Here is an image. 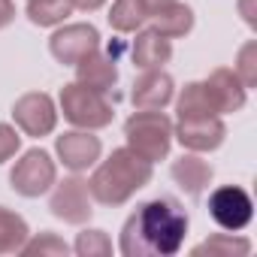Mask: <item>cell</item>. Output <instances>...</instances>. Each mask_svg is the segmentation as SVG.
I'll list each match as a JSON object with an SVG mask.
<instances>
[{
	"instance_id": "obj_10",
	"label": "cell",
	"mask_w": 257,
	"mask_h": 257,
	"mask_svg": "<svg viewBox=\"0 0 257 257\" xmlns=\"http://www.w3.org/2000/svg\"><path fill=\"white\" fill-rule=\"evenodd\" d=\"M227 137V127L218 115H200V118H179L173 127V140L182 143L188 152H215L221 149Z\"/></svg>"
},
{
	"instance_id": "obj_12",
	"label": "cell",
	"mask_w": 257,
	"mask_h": 257,
	"mask_svg": "<svg viewBox=\"0 0 257 257\" xmlns=\"http://www.w3.org/2000/svg\"><path fill=\"white\" fill-rule=\"evenodd\" d=\"M206 94H209V103L218 115H227V112H239L245 106V97H248V88L239 82V76L230 70V67H218L209 73V79L203 82Z\"/></svg>"
},
{
	"instance_id": "obj_24",
	"label": "cell",
	"mask_w": 257,
	"mask_h": 257,
	"mask_svg": "<svg viewBox=\"0 0 257 257\" xmlns=\"http://www.w3.org/2000/svg\"><path fill=\"white\" fill-rule=\"evenodd\" d=\"M76 254L79 257H109L112 254V242L103 230H82L76 236Z\"/></svg>"
},
{
	"instance_id": "obj_1",
	"label": "cell",
	"mask_w": 257,
	"mask_h": 257,
	"mask_svg": "<svg viewBox=\"0 0 257 257\" xmlns=\"http://www.w3.org/2000/svg\"><path fill=\"white\" fill-rule=\"evenodd\" d=\"M188 233V215L173 197H158L143 203L121 227L124 257H170L179 254Z\"/></svg>"
},
{
	"instance_id": "obj_8",
	"label": "cell",
	"mask_w": 257,
	"mask_h": 257,
	"mask_svg": "<svg viewBox=\"0 0 257 257\" xmlns=\"http://www.w3.org/2000/svg\"><path fill=\"white\" fill-rule=\"evenodd\" d=\"M52 200H49V209L55 218L67 221V224H85L94 209H91V191H88V182L79 179V176H67L64 182L52 185Z\"/></svg>"
},
{
	"instance_id": "obj_2",
	"label": "cell",
	"mask_w": 257,
	"mask_h": 257,
	"mask_svg": "<svg viewBox=\"0 0 257 257\" xmlns=\"http://www.w3.org/2000/svg\"><path fill=\"white\" fill-rule=\"evenodd\" d=\"M152 182V164L131 149H115L88 179V191L103 206H121Z\"/></svg>"
},
{
	"instance_id": "obj_25",
	"label": "cell",
	"mask_w": 257,
	"mask_h": 257,
	"mask_svg": "<svg viewBox=\"0 0 257 257\" xmlns=\"http://www.w3.org/2000/svg\"><path fill=\"white\" fill-rule=\"evenodd\" d=\"M233 73L239 76V82H242L245 88H254V85H257V43H254V40H248V43L239 49Z\"/></svg>"
},
{
	"instance_id": "obj_16",
	"label": "cell",
	"mask_w": 257,
	"mask_h": 257,
	"mask_svg": "<svg viewBox=\"0 0 257 257\" xmlns=\"http://www.w3.org/2000/svg\"><path fill=\"white\" fill-rule=\"evenodd\" d=\"M131 58H134V67H140V70H158L173 58V43L164 34H158L155 28H149V31L137 34V40L131 46Z\"/></svg>"
},
{
	"instance_id": "obj_5",
	"label": "cell",
	"mask_w": 257,
	"mask_h": 257,
	"mask_svg": "<svg viewBox=\"0 0 257 257\" xmlns=\"http://www.w3.org/2000/svg\"><path fill=\"white\" fill-rule=\"evenodd\" d=\"M58 179V170H55V161L49 152L43 149H31L22 155V161H16L13 173H10V185L16 194L22 197H40L46 191H52Z\"/></svg>"
},
{
	"instance_id": "obj_6",
	"label": "cell",
	"mask_w": 257,
	"mask_h": 257,
	"mask_svg": "<svg viewBox=\"0 0 257 257\" xmlns=\"http://www.w3.org/2000/svg\"><path fill=\"white\" fill-rule=\"evenodd\" d=\"M209 215L218 227L236 233L242 227H248L251 215H254V203L248 197L245 188L239 185H224V188H215L209 194Z\"/></svg>"
},
{
	"instance_id": "obj_22",
	"label": "cell",
	"mask_w": 257,
	"mask_h": 257,
	"mask_svg": "<svg viewBox=\"0 0 257 257\" xmlns=\"http://www.w3.org/2000/svg\"><path fill=\"white\" fill-rule=\"evenodd\" d=\"M251 251V242L242 239V236H233V233H218V236H209L206 242H200L191 254H209V257H242Z\"/></svg>"
},
{
	"instance_id": "obj_29",
	"label": "cell",
	"mask_w": 257,
	"mask_h": 257,
	"mask_svg": "<svg viewBox=\"0 0 257 257\" xmlns=\"http://www.w3.org/2000/svg\"><path fill=\"white\" fill-rule=\"evenodd\" d=\"M239 10H242V16H245V22L254 28L257 25V19H254V0H239Z\"/></svg>"
},
{
	"instance_id": "obj_3",
	"label": "cell",
	"mask_w": 257,
	"mask_h": 257,
	"mask_svg": "<svg viewBox=\"0 0 257 257\" xmlns=\"http://www.w3.org/2000/svg\"><path fill=\"white\" fill-rule=\"evenodd\" d=\"M124 137H127V149L137 152L140 158H146L149 164H155V161H164L170 155L173 121L161 109H140L127 118Z\"/></svg>"
},
{
	"instance_id": "obj_7",
	"label": "cell",
	"mask_w": 257,
	"mask_h": 257,
	"mask_svg": "<svg viewBox=\"0 0 257 257\" xmlns=\"http://www.w3.org/2000/svg\"><path fill=\"white\" fill-rule=\"evenodd\" d=\"M13 118L28 137H49L58 124V109L55 100L46 91H28L13 103Z\"/></svg>"
},
{
	"instance_id": "obj_26",
	"label": "cell",
	"mask_w": 257,
	"mask_h": 257,
	"mask_svg": "<svg viewBox=\"0 0 257 257\" xmlns=\"http://www.w3.org/2000/svg\"><path fill=\"white\" fill-rule=\"evenodd\" d=\"M22 149V137L16 127L0 124V164H7L10 158H16V152Z\"/></svg>"
},
{
	"instance_id": "obj_19",
	"label": "cell",
	"mask_w": 257,
	"mask_h": 257,
	"mask_svg": "<svg viewBox=\"0 0 257 257\" xmlns=\"http://www.w3.org/2000/svg\"><path fill=\"white\" fill-rule=\"evenodd\" d=\"M28 236H31L28 221L22 215H16L13 209L0 206V254L22 251V245L28 242Z\"/></svg>"
},
{
	"instance_id": "obj_21",
	"label": "cell",
	"mask_w": 257,
	"mask_h": 257,
	"mask_svg": "<svg viewBox=\"0 0 257 257\" xmlns=\"http://www.w3.org/2000/svg\"><path fill=\"white\" fill-rule=\"evenodd\" d=\"M176 112L179 118H200V115H218L209 103V94L203 88V82H188L176 100Z\"/></svg>"
},
{
	"instance_id": "obj_28",
	"label": "cell",
	"mask_w": 257,
	"mask_h": 257,
	"mask_svg": "<svg viewBox=\"0 0 257 257\" xmlns=\"http://www.w3.org/2000/svg\"><path fill=\"white\" fill-rule=\"evenodd\" d=\"M73 4V10H85V13H94V10H100L106 0H70Z\"/></svg>"
},
{
	"instance_id": "obj_18",
	"label": "cell",
	"mask_w": 257,
	"mask_h": 257,
	"mask_svg": "<svg viewBox=\"0 0 257 257\" xmlns=\"http://www.w3.org/2000/svg\"><path fill=\"white\" fill-rule=\"evenodd\" d=\"M146 22H149V10L143 0H115L109 10V25L118 34H134Z\"/></svg>"
},
{
	"instance_id": "obj_23",
	"label": "cell",
	"mask_w": 257,
	"mask_h": 257,
	"mask_svg": "<svg viewBox=\"0 0 257 257\" xmlns=\"http://www.w3.org/2000/svg\"><path fill=\"white\" fill-rule=\"evenodd\" d=\"M70 251V245L61 239V236H55V233H40V236H28V242L22 245V254L25 257H64Z\"/></svg>"
},
{
	"instance_id": "obj_20",
	"label": "cell",
	"mask_w": 257,
	"mask_h": 257,
	"mask_svg": "<svg viewBox=\"0 0 257 257\" xmlns=\"http://www.w3.org/2000/svg\"><path fill=\"white\" fill-rule=\"evenodd\" d=\"M70 13H73L70 0H28V19L40 28L64 25Z\"/></svg>"
},
{
	"instance_id": "obj_9",
	"label": "cell",
	"mask_w": 257,
	"mask_h": 257,
	"mask_svg": "<svg viewBox=\"0 0 257 257\" xmlns=\"http://www.w3.org/2000/svg\"><path fill=\"white\" fill-rule=\"evenodd\" d=\"M94 49H100V34L94 25H64L49 40V52L55 55L58 64H67V67H76Z\"/></svg>"
},
{
	"instance_id": "obj_17",
	"label": "cell",
	"mask_w": 257,
	"mask_h": 257,
	"mask_svg": "<svg viewBox=\"0 0 257 257\" xmlns=\"http://www.w3.org/2000/svg\"><path fill=\"white\" fill-rule=\"evenodd\" d=\"M149 19H152V28L158 34H164L167 40H179V37L191 34V28H194V10L185 7V4H179V0H176L173 7L149 16Z\"/></svg>"
},
{
	"instance_id": "obj_11",
	"label": "cell",
	"mask_w": 257,
	"mask_h": 257,
	"mask_svg": "<svg viewBox=\"0 0 257 257\" xmlns=\"http://www.w3.org/2000/svg\"><path fill=\"white\" fill-rule=\"evenodd\" d=\"M55 152H58V158H61V164L67 170L85 173V170H91L100 161L103 146H100V140L91 131H70V134L55 140Z\"/></svg>"
},
{
	"instance_id": "obj_14",
	"label": "cell",
	"mask_w": 257,
	"mask_h": 257,
	"mask_svg": "<svg viewBox=\"0 0 257 257\" xmlns=\"http://www.w3.org/2000/svg\"><path fill=\"white\" fill-rule=\"evenodd\" d=\"M137 109H164L173 100V76L158 70H143V76L134 82V94H131Z\"/></svg>"
},
{
	"instance_id": "obj_15",
	"label": "cell",
	"mask_w": 257,
	"mask_h": 257,
	"mask_svg": "<svg viewBox=\"0 0 257 257\" xmlns=\"http://www.w3.org/2000/svg\"><path fill=\"white\" fill-rule=\"evenodd\" d=\"M173 179H176V185L188 194V197H200L206 188H209V182H212V164L209 161H203L200 158V152H188V155H182L179 161H173Z\"/></svg>"
},
{
	"instance_id": "obj_27",
	"label": "cell",
	"mask_w": 257,
	"mask_h": 257,
	"mask_svg": "<svg viewBox=\"0 0 257 257\" xmlns=\"http://www.w3.org/2000/svg\"><path fill=\"white\" fill-rule=\"evenodd\" d=\"M13 19H16V4L13 0H0V31L13 25Z\"/></svg>"
},
{
	"instance_id": "obj_4",
	"label": "cell",
	"mask_w": 257,
	"mask_h": 257,
	"mask_svg": "<svg viewBox=\"0 0 257 257\" xmlns=\"http://www.w3.org/2000/svg\"><path fill=\"white\" fill-rule=\"evenodd\" d=\"M61 112L79 131H100V127H109L115 118V109L106 100V94L85 88L82 82H70L61 88Z\"/></svg>"
},
{
	"instance_id": "obj_30",
	"label": "cell",
	"mask_w": 257,
	"mask_h": 257,
	"mask_svg": "<svg viewBox=\"0 0 257 257\" xmlns=\"http://www.w3.org/2000/svg\"><path fill=\"white\" fill-rule=\"evenodd\" d=\"M146 4V10H149V16H155V13H161V10H167V7H173L176 0H143Z\"/></svg>"
},
{
	"instance_id": "obj_13",
	"label": "cell",
	"mask_w": 257,
	"mask_h": 257,
	"mask_svg": "<svg viewBox=\"0 0 257 257\" xmlns=\"http://www.w3.org/2000/svg\"><path fill=\"white\" fill-rule=\"evenodd\" d=\"M76 82H82L85 88H94L100 94L112 91L118 82V67H115V55H106L100 49L88 52L79 64H76Z\"/></svg>"
}]
</instances>
